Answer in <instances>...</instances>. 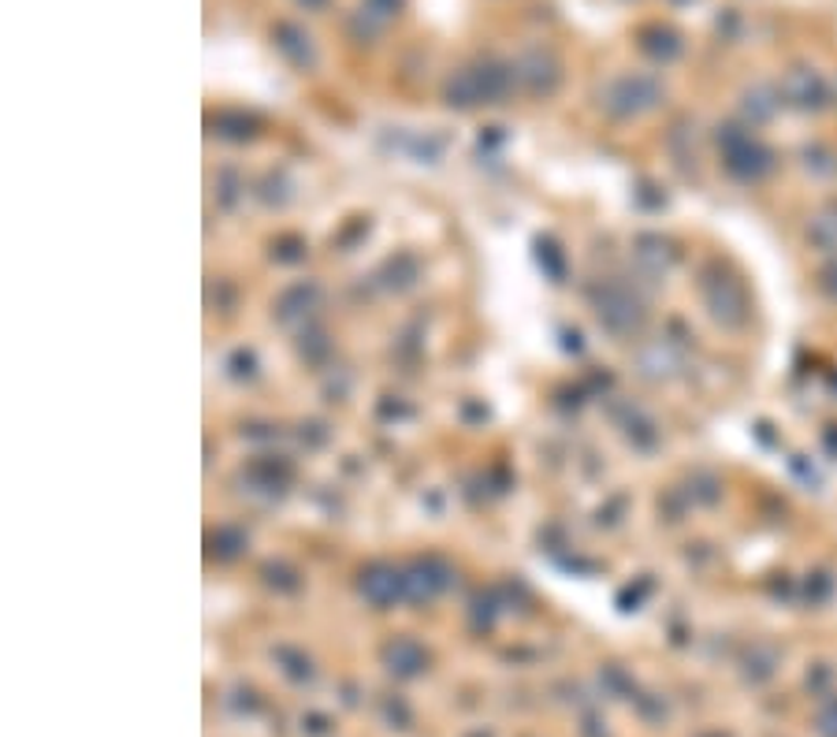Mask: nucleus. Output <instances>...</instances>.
I'll return each instance as SVG.
<instances>
[{
  "label": "nucleus",
  "instance_id": "1",
  "mask_svg": "<svg viewBox=\"0 0 837 737\" xmlns=\"http://www.w3.org/2000/svg\"><path fill=\"white\" fill-rule=\"evenodd\" d=\"M272 37H275L280 53L287 56L291 64H298V67H309V64H313V42H309V34L298 31L294 23H280V26L272 31Z\"/></svg>",
  "mask_w": 837,
  "mask_h": 737
},
{
  "label": "nucleus",
  "instance_id": "2",
  "mask_svg": "<svg viewBox=\"0 0 837 737\" xmlns=\"http://www.w3.org/2000/svg\"><path fill=\"white\" fill-rule=\"evenodd\" d=\"M518 72L533 83V90H551L555 78H558V64H555V56L544 53V48H533V53L521 56Z\"/></svg>",
  "mask_w": 837,
  "mask_h": 737
},
{
  "label": "nucleus",
  "instance_id": "3",
  "mask_svg": "<svg viewBox=\"0 0 837 737\" xmlns=\"http://www.w3.org/2000/svg\"><path fill=\"white\" fill-rule=\"evenodd\" d=\"M369 4L377 8V12L391 15V12H399V8H402V0H369Z\"/></svg>",
  "mask_w": 837,
  "mask_h": 737
},
{
  "label": "nucleus",
  "instance_id": "4",
  "mask_svg": "<svg viewBox=\"0 0 837 737\" xmlns=\"http://www.w3.org/2000/svg\"><path fill=\"white\" fill-rule=\"evenodd\" d=\"M298 4H305V8H309V12H317V8H324V4H328V0H298Z\"/></svg>",
  "mask_w": 837,
  "mask_h": 737
}]
</instances>
